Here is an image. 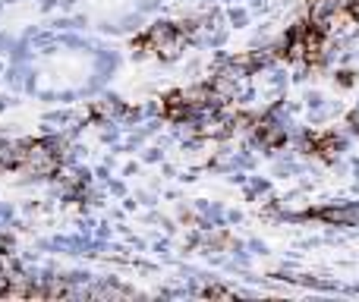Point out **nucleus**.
Segmentation results:
<instances>
[{
  "mask_svg": "<svg viewBox=\"0 0 359 302\" xmlns=\"http://www.w3.org/2000/svg\"><path fill=\"white\" fill-rule=\"evenodd\" d=\"M280 54L287 60H306V63H318L325 57V25L322 22H299L287 32Z\"/></svg>",
  "mask_w": 359,
  "mask_h": 302,
  "instance_id": "obj_1",
  "label": "nucleus"
},
{
  "mask_svg": "<svg viewBox=\"0 0 359 302\" xmlns=\"http://www.w3.org/2000/svg\"><path fill=\"white\" fill-rule=\"evenodd\" d=\"M337 139L334 136H312L309 139V149H316V154H322V158H331V154L337 151Z\"/></svg>",
  "mask_w": 359,
  "mask_h": 302,
  "instance_id": "obj_2",
  "label": "nucleus"
}]
</instances>
